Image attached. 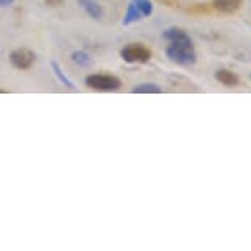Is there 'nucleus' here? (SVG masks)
I'll use <instances>...</instances> for the list:
<instances>
[{
  "label": "nucleus",
  "instance_id": "11",
  "mask_svg": "<svg viewBox=\"0 0 251 251\" xmlns=\"http://www.w3.org/2000/svg\"><path fill=\"white\" fill-rule=\"evenodd\" d=\"M131 2H133L136 5V8L141 12L143 18L150 17L151 13H153V3H151V0H131Z\"/></svg>",
  "mask_w": 251,
  "mask_h": 251
},
{
  "label": "nucleus",
  "instance_id": "9",
  "mask_svg": "<svg viewBox=\"0 0 251 251\" xmlns=\"http://www.w3.org/2000/svg\"><path fill=\"white\" fill-rule=\"evenodd\" d=\"M143 15H141V12L136 8V5L133 2L128 3V8H126L125 15H123V20H122V25H131V23L135 22H140Z\"/></svg>",
  "mask_w": 251,
  "mask_h": 251
},
{
  "label": "nucleus",
  "instance_id": "12",
  "mask_svg": "<svg viewBox=\"0 0 251 251\" xmlns=\"http://www.w3.org/2000/svg\"><path fill=\"white\" fill-rule=\"evenodd\" d=\"M51 68H53V71H54V74H56V77H58L61 82L64 84L66 87H69V89H74V84L71 82L69 80V77L68 75L64 74V71H63V68L58 64V63H51Z\"/></svg>",
  "mask_w": 251,
  "mask_h": 251
},
{
  "label": "nucleus",
  "instance_id": "15",
  "mask_svg": "<svg viewBox=\"0 0 251 251\" xmlns=\"http://www.w3.org/2000/svg\"><path fill=\"white\" fill-rule=\"evenodd\" d=\"M13 3V0H0V7H8V5H12Z\"/></svg>",
  "mask_w": 251,
  "mask_h": 251
},
{
  "label": "nucleus",
  "instance_id": "13",
  "mask_svg": "<svg viewBox=\"0 0 251 251\" xmlns=\"http://www.w3.org/2000/svg\"><path fill=\"white\" fill-rule=\"evenodd\" d=\"M71 59L79 66H89L92 63L91 56H89L87 53H84V51H74V53L71 54Z\"/></svg>",
  "mask_w": 251,
  "mask_h": 251
},
{
  "label": "nucleus",
  "instance_id": "6",
  "mask_svg": "<svg viewBox=\"0 0 251 251\" xmlns=\"http://www.w3.org/2000/svg\"><path fill=\"white\" fill-rule=\"evenodd\" d=\"M215 79L225 87H236L240 84V77L230 69H219L215 73Z\"/></svg>",
  "mask_w": 251,
  "mask_h": 251
},
{
  "label": "nucleus",
  "instance_id": "2",
  "mask_svg": "<svg viewBox=\"0 0 251 251\" xmlns=\"http://www.w3.org/2000/svg\"><path fill=\"white\" fill-rule=\"evenodd\" d=\"M151 50L141 43L125 45L120 50V58L128 64H146L151 61Z\"/></svg>",
  "mask_w": 251,
  "mask_h": 251
},
{
  "label": "nucleus",
  "instance_id": "10",
  "mask_svg": "<svg viewBox=\"0 0 251 251\" xmlns=\"http://www.w3.org/2000/svg\"><path fill=\"white\" fill-rule=\"evenodd\" d=\"M133 94H161L163 89H161L158 84H153V82H145V84H140V86L133 87Z\"/></svg>",
  "mask_w": 251,
  "mask_h": 251
},
{
  "label": "nucleus",
  "instance_id": "4",
  "mask_svg": "<svg viewBox=\"0 0 251 251\" xmlns=\"http://www.w3.org/2000/svg\"><path fill=\"white\" fill-rule=\"evenodd\" d=\"M35 59H36L35 53L28 48H18V50H13L10 53V63L20 71L30 69L31 66L35 64Z\"/></svg>",
  "mask_w": 251,
  "mask_h": 251
},
{
  "label": "nucleus",
  "instance_id": "3",
  "mask_svg": "<svg viewBox=\"0 0 251 251\" xmlns=\"http://www.w3.org/2000/svg\"><path fill=\"white\" fill-rule=\"evenodd\" d=\"M86 84L94 91H100V92H110L120 89L122 82L117 75L113 74H102V73H94L89 74L86 77Z\"/></svg>",
  "mask_w": 251,
  "mask_h": 251
},
{
  "label": "nucleus",
  "instance_id": "16",
  "mask_svg": "<svg viewBox=\"0 0 251 251\" xmlns=\"http://www.w3.org/2000/svg\"><path fill=\"white\" fill-rule=\"evenodd\" d=\"M0 94H7V91L5 89H0Z\"/></svg>",
  "mask_w": 251,
  "mask_h": 251
},
{
  "label": "nucleus",
  "instance_id": "17",
  "mask_svg": "<svg viewBox=\"0 0 251 251\" xmlns=\"http://www.w3.org/2000/svg\"><path fill=\"white\" fill-rule=\"evenodd\" d=\"M250 79H251V75H250Z\"/></svg>",
  "mask_w": 251,
  "mask_h": 251
},
{
  "label": "nucleus",
  "instance_id": "5",
  "mask_svg": "<svg viewBox=\"0 0 251 251\" xmlns=\"http://www.w3.org/2000/svg\"><path fill=\"white\" fill-rule=\"evenodd\" d=\"M79 5L94 20H100L103 17V8L96 0H79Z\"/></svg>",
  "mask_w": 251,
  "mask_h": 251
},
{
  "label": "nucleus",
  "instance_id": "7",
  "mask_svg": "<svg viewBox=\"0 0 251 251\" xmlns=\"http://www.w3.org/2000/svg\"><path fill=\"white\" fill-rule=\"evenodd\" d=\"M163 36L169 43H187V41H192L191 36L184 30H181V28H168V30L163 33Z\"/></svg>",
  "mask_w": 251,
  "mask_h": 251
},
{
  "label": "nucleus",
  "instance_id": "14",
  "mask_svg": "<svg viewBox=\"0 0 251 251\" xmlns=\"http://www.w3.org/2000/svg\"><path fill=\"white\" fill-rule=\"evenodd\" d=\"M45 3L51 8H58L64 5V0H45Z\"/></svg>",
  "mask_w": 251,
  "mask_h": 251
},
{
  "label": "nucleus",
  "instance_id": "8",
  "mask_svg": "<svg viewBox=\"0 0 251 251\" xmlns=\"http://www.w3.org/2000/svg\"><path fill=\"white\" fill-rule=\"evenodd\" d=\"M243 0H212V5L222 13H233L241 7Z\"/></svg>",
  "mask_w": 251,
  "mask_h": 251
},
{
  "label": "nucleus",
  "instance_id": "1",
  "mask_svg": "<svg viewBox=\"0 0 251 251\" xmlns=\"http://www.w3.org/2000/svg\"><path fill=\"white\" fill-rule=\"evenodd\" d=\"M166 54L173 63L179 66H192L197 61V54L192 46V41H187V43H169V46L166 48Z\"/></svg>",
  "mask_w": 251,
  "mask_h": 251
}]
</instances>
